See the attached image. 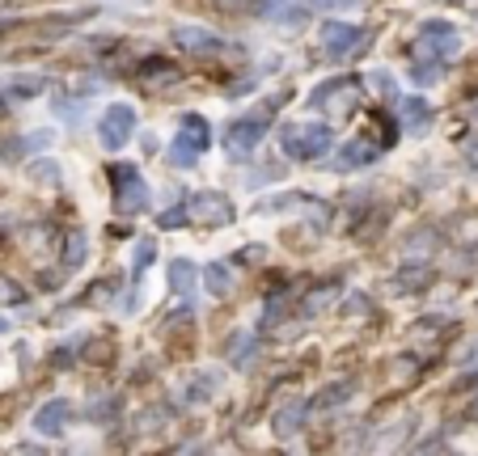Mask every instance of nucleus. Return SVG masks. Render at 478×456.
<instances>
[{"mask_svg": "<svg viewBox=\"0 0 478 456\" xmlns=\"http://www.w3.org/2000/svg\"><path fill=\"white\" fill-rule=\"evenodd\" d=\"M330 148V127L322 123H292L284 127V152L292 161H314Z\"/></svg>", "mask_w": 478, "mask_h": 456, "instance_id": "1", "label": "nucleus"}, {"mask_svg": "<svg viewBox=\"0 0 478 456\" xmlns=\"http://www.w3.org/2000/svg\"><path fill=\"white\" fill-rule=\"evenodd\" d=\"M208 144H212L208 118L182 115L178 135H174V152H178V165H195V157H199V152H208Z\"/></svg>", "mask_w": 478, "mask_h": 456, "instance_id": "2", "label": "nucleus"}, {"mask_svg": "<svg viewBox=\"0 0 478 456\" xmlns=\"http://www.w3.org/2000/svg\"><path fill=\"white\" fill-rule=\"evenodd\" d=\"M110 177H115V186H119V211H140V207L149 203V191H144V182H140V174H135L132 165H115L110 169Z\"/></svg>", "mask_w": 478, "mask_h": 456, "instance_id": "3", "label": "nucleus"}, {"mask_svg": "<svg viewBox=\"0 0 478 456\" xmlns=\"http://www.w3.org/2000/svg\"><path fill=\"white\" fill-rule=\"evenodd\" d=\"M132 127H135V110L132 106H110L102 118V144L106 148H123L132 140Z\"/></svg>", "mask_w": 478, "mask_h": 456, "instance_id": "4", "label": "nucleus"}, {"mask_svg": "<svg viewBox=\"0 0 478 456\" xmlns=\"http://www.w3.org/2000/svg\"><path fill=\"white\" fill-rule=\"evenodd\" d=\"M364 43V26H347V22H335V26L322 30V47H326L330 56H347V51H356Z\"/></svg>", "mask_w": 478, "mask_h": 456, "instance_id": "5", "label": "nucleus"}, {"mask_svg": "<svg viewBox=\"0 0 478 456\" xmlns=\"http://www.w3.org/2000/svg\"><path fill=\"white\" fill-rule=\"evenodd\" d=\"M263 123H267V110H255V115H246V118L238 123V127L229 132V148H233V152H250L258 135L267 132Z\"/></svg>", "mask_w": 478, "mask_h": 456, "instance_id": "6", "label": "nucleus"}, {"mask_svg": "<svg viewBox=\"0 0 478 456\" xmlns=\"http://www.w3.org/2000/svg\"><path fill=\"white\" fill-rule=\"evenodd\" d=\"M187 211H191L195 220H208V224H229V216H233V207L224 203L221 194H195L191 203H187Z\"/></svg>", "mask_w": 478, "mask_h": 456, "instance_id": "7", "label": "nucleus"}, {"mask_svg": "<svg viewBox=\"0 0 478 456\" xmlns=\"http://www.w3.org/2000/svg\"><path fill=\"white\" fill-rule=\"evenodd\" d=\"M415 47H432L436 56L445 59V56H453L457 47H462V39L453 34L448 26H440V22H432V26H423V34H419V43Z\"/></svg>", "mask_w": 478, "mask_h": 456, "instance_id": "8", "label": "nucleus"}, {"mask_svg": "<svg viewBox=\"0 0 478 456\" xmlns=\"http://www.w3.org/2000/svg\"><path fill=\"white\" fill-rule=\"evenodd\" d=\"M64 418H68V401L56 398V401H47L43 410L34 414V431H43V435H60L64 427Z\"/></svg>", "mask_w": 478, "mask_h": 456, "instance_id": "9", "label": "nucleus"}, {"mask_svg": "<svg viewBox=\"0 0 478 456\" xmlns=\"http://www.w3.org/2000/svg\"><path fill=\"white\" fill-rule=\"evenodd\" d=\"M174 43L182 47V51H204V56H208V51H216V34H208V30H191V26H178L174 30Z\"/></svg>", "mask_w": 478, "mask_h": 456, "instance_id": "10", "label": "nucleus"}, {"mask_svg": "<svg viewBox=\"0 0 478 456\" xmlns=\"http://www.w3.org/2000/svg\"><path fill=\"white\" fill-rule=\"evenodd\" d=\"M169 283H174V292H178V296H191L195 266L191 262H174V275H169Z\"/></svg>", "mask_w": 478, "mask_h": 456, "instance_id": "11", "label": "nucleus"}, {"mask_svg": "<svg viewBox=\"0 0 478 456\" xmlns=\"http://www.w3.org/2000/svg\"><path fill=\"white\" fill-rule=\"evenodd\" d=\"M309 410V406H305V401H297V406H292V410H284L280 414V418H275V427H280V435H292V431H297V423H300V414Z\"/></svg>", "mask_w": 478, "mask_h": 456, "instance_id": "12", "label": "nucleus"}, {"mask_svg": "<svg viewBox=\"0 0 478 456\" xmlns=\"http://www.w3.org/2000/svg\"><path fill=\"white\" fill-rule=\"evenodd\" d=\"M208 288L216 296H229V271L224 266H208Z\"/></svg>", "mask_w": 478, "mask_h": 456, "instance_id": "13", "label": "nucleus"}, {"mask_svg": "<svg viewBox=\"0 0 478 456\" xmlns=\"http://www.w3.org/2000/svg\"><path fill=\"white\" fill-rule=\"evenodd\" d=\"M140 76H144V81H157V76H174V64H169V59H161V64H144V68H140Z\"/></svg>", "mask_w": 478, "mask_h": 456, "instance_id": "14", "label": "nucleus"}]
</instances>
